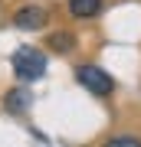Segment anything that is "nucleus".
Wrapping results in <instances>:
<instances>
[{
    "mask_svg": "<svg viewBox=\"0 0 141 147\" xmlns=\"http://www.w3.org/2000/svg\"><path fill=\"white\" fill-rule=\"evenodd\" d=\"M76 82L82 88H89L92 95H112L115 92V79L99 65H79L76 69Z\"/></svg>",
    "mask_w": 141,
    "mask_h": 147,
    "instance_id": "obj_2",
    "label": "nucleus"
},
{
    "mask_svg": "<svg viewBox=\"0 0 141 147\" xmlns=\"http://www.w3.org/2000/svg\"><path fill=\"white\" fill-rule=\"evenodd\" d=\"M108 144H141V137H131V134H118V137H112Z\"/></svg>",
    "mask_w": 141,
    "mask_h": 147,
    "instance_id": "obj_7",
    "label": "nucleus"
},
{
    "mask_svg": "<svg viewBox=\"0 0 141 147\" xmlns=\"http://www.w3.org/2000/svg\"><path fill=\"white\" fill-rule=\"evenodd\" d=\"M69 13L76 20H92L102 13V0H69Z\"/></svg>",
    "mask_w": 141,
    "mask_h": 147,
    "instance_id": "obj_4",
    "label": "nucleus"
},
{
    "mask_svg": "<svg viewBox=\"0 0 141 147\" xmlns=\"http://www.w3.org/2000/svg\"><path fill=\"white\" fill-rule=\"evenodd\" d=\"M13 23L20 30H40L43 23H46V10H43V7H23V10H16Z\"/></svg>",
    "mask_w": 141,
    "mask_h": 147,
    "instance_id": "obj_3",
    "label": "nucleus"
},
{
    "mask_svg": "<svg viewBox=\"0 0 141 147\" xmlns=\"http://www.w3.org/2000/svg\"><path fill=\"white\" fill-rule=\"evenodd\" d=\"M10 65H13V72H16L20 82H36V79H43V72H46V56H43L40 49H33V46H20L13 53Z\"/></svg>",
    "mask_w": 141,
    "mask_h": 147,
    "instance_id": "obj_1",
    "label": "nucleus"
},
{
    "mask_svg": "<svg viewBox=\"0 0 141 147\" xmlns=\"http://www.w3.org/2000/svg\"><path fill=\"white\" fill-rule=\"evenodd\" d=\"M72 33H52L49 36V46L56 49V53H69V49H72Z\"/></svg>",
    "mask_w": 141,
    "mask_h": 147,
    "instance_id": "obj_6",
    "label": "nucleus"
},
{
    "mask_svg": "<svg viewBox=\"0 0 141 147\" xmlns=\"http://www.w3.org/2000/svg\"><path fill=\"white\" fill-rule=\"evenodd\" d=\"M30 101H33V98H30V92H26V88H13L10 95H7V108L16 111V115L30 108Z\"/></svg>",
    "mask_w": 141,
    "mask_h": 147,
    "instance_id": "obj_5",
    "label": "nucleus"
}]
</instances>
